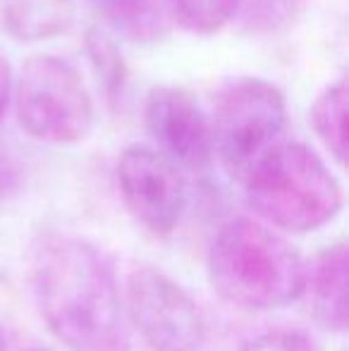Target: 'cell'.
Listing matches in <instances>:
<instances>
[{"label":"cell","mask_w":349,"mask_h":351,"mask_svg":"<svg viewBox=\"0 0 349 351\" xmlns=\"http://www.w3.org/2000/svg\"><path fill=\"white\" fill-rule=\"evenodd\" d=\"M34 301L43 323L70 351H125L120 287L103 254L77 234L48 232L29 261Z\"/></svg>","instance_id":"obj_1"},{"label":"cell","mask_w":349,"mask_h":351,"mask_svg":"<svg viewBox=\"0 0 349 351\" xmlns=\"http://www.w3.org/2000/svg\"><path fill=\"white\" fill-rule=\"evenodd\" d=\"M208 280L237 308L280 311L302 299L306 263L280 230L258 217L237 215L210 241Z\"/></svg>","instance_id":"obj_2"},{"label":"cell","mask_w":349,"mask_h":351,"mask_svg":"<svg viewBox=\"0 0 349 351\" xmlns=\"http://www.w3.org/2000/svg\"><path fill=\"white\" fill-rule=\"evenodd\" d=\"M258 220L292 234L326 227L342 210V184L323 156L302 141H275L242 177Z\"/></svg>","instance_id":"obj_3"},{"label":"cell","mask_w":349,"mask_h":351,"mask_svg":"<svg viewBox=\"0 0 349 351\" xmlns=\"http://www.w3.org/2000/svg\"><path fill=\"white\" fill-rule=\"evenodd\" d=\"M17 122L32 139L72 146L93 130L96 110L80 70L58 56H34L12 86Z\"/></svg>","instance_id":"obj_4"},{"label":"cell","mask_w":349,"mask_h":351,"mask_svg":"<svg viewBox=\"0 0 349 351\" xmlns=\"http://www.w3.org/2000/svg\"><path fill=\"white\" fill-rule=\"evenodd\" d=\"M213 153L232 177L242 180L252 162L280 141L287 125V98L261 77L228 79L210 106Z\"/></svg>","instance_id":"obj_5"},{"label":"cell","mask_w":349,"mask_h":351,"mask_svg":"<svg viewBox=\"0 0 349 351\" xmlns=\"http://www.w3.org/2000/svg\"><path fill=\"white\" fill-rule=\"evenodd\" d=\"M132 328L151 351H196L204 344L206 325L189 291L154 265H134L125 282Z\"/></svg>","instance_id":"obj_6"},{"label":"cell","mask_w":349,"mask_h":351,"mask_svg":"<svg viewBox=\"0 0 349 351\" xmlns=\"http://www.w3.org/2000/svg\"><path fill=\"white\" fill-rule=\"evenodd\" d=\"M117 189L141 227L154 234H170L186 210V182L182 167L165 153L132 143L117 158Z\"/></svg>","instance_id":"obj_7"},{"label":"cell","mask_w":349,"mask_h":351,"mask_svg":"<svg viewBox=\"0 0 349 351\" xmlns=\"http://www.w3.org/2000/svg\"><path fill=\"white\" fill-rule=\"evenodd\" d=\"M144 120L151 139L175 165L204 172L213 162L210 122L196 96L182 86H156L146 96Z\"/></svg>","instance_id":"obj_8"},{"label":"cell","mask_w":349,"mask_h":351,"mask_svg":"<svg viewBox=\"0 0 349 351\" xmlns=\"http://www.w3.org/2000/svg\"><path fill=\"white\" fill-rule=\"evenodd\" d=\"M347 275L349 251L345 241L326 246L306 265L302 296H306L313 320L335 335H345L347 330Z\"/></svg>","instance_id":"obj_9"},{"label":"cell","mask_w":349,"mask_h":351,"mask_svg":"<svg viewBox=\"0 0 349 351\" xmlns=\"http://www.w3.org/2000/svg\"><path fill=\"white\" fill-rule=\"evenodd\" d=\"M75 12V0H0V29L22 43L48 41L72 27Z\"/></svg>","instance_id":"obj_10"},{"label":"cell","mask_w":349,"mask_h":351,"mask_svg":"<svg viewBox=\"0 0 349 351\" xmlns=\"http://www.w3.org/2000/svg\"><path fill=\"white\" fill-rule=\"evenodd\" d=\"M112 36L134 43H156L170 34L173 19L165 0H91Z\"/></svg>","instance_id":"obj_11"},{"label":"cell","mask_w":349,"mask_h":351,"mask_svg":"<svg viewBox=\"0 0 349 351\" xmlns=\"http://www.w3.org/2000/svg\"><path fill=\"white\" fill-rule=\"evenodd\" d=\"M347 82L328 84L316 96L311 106V127L316 132L318 141L326 146V151L333 156V160L340 167L347 165Z\"/></svg>","instance_id":"obj_12"},{"label":"cell","mask_w":349,"mask_h":351,"mask_svg":"<svg viewBox=\"0 0 349 351\" xmlns=\"http://www.w3.org/2000/svg\"><path fill=\"white\" fill-rule=\"evenodd\" d=\"M84 51L108 101H117L127 84V65L115 36L103 27H88L84 34Z\"/></svg>","instance_id":"obj_13"},{"label":"cell","mask_w":349,"mask_h":351,"mask_svg":"<svg viewBox=\"0 0 349 351\" xmlns=\"http://www.w3.org/2000/svg\"><path fill=\"white\" fill-rule=\"evenodd\" d=\"M170 19L184 32L210 36L234 19L242 0H165Z\"/></svg>","instance_id":"obj_14"},{"label":"cell","mask_w":349,"mask_h":351,"mask_svg":"<svg viewBox=\"0 0 349 351\" xmlns=\"http://www.w3.org/2000/svg\"><path fill=\"white\" fill-rule=\"evenodd\" d=\"M242 351H318V347L297 330H270L244 344Z\"/></svg>","instance_id":"obj_15"},{"label":"cell","mask_w":349,"mask_h":351,"mask_svg":"<svg viewBox=\"0 0 349 351\" xmlns=\"http://www.w3.org/2000/svg\"><path fill=\"white\" fill-rule=\"evenodd\" d=\"M24 186V162L10 143L0 141V204L19 194Z\"/></svg>","instance_id":"obj_16"},{"label":"cell","mask_w":349,"mask_h":351,"mask_svg":"<svg viewBox=\"0 0 349 351\" xmlns=\"http://www.w3.org/2000/svg\"><path fill=\"white\" fill-rule=\"evenodd\" d=\"M12 86H14L12 65H10L8 58L0 53V122H3L5 112H8V108H10V101H12Z\"/></svg>","instance_id":"obj_17"},{"label":"cell","mask_w":349,"mask_h":351,"mask_svg":"<svg viewBox=\"0 0 349 351\" xmlns=\"http://www.w3.org/2000/svg\"><path fill=\"white\" fill-rule=\"evenodd\" d=\"M27 351H56V349H51V347H32V349H27Z\"/></svg>","instance_id":"obj_18"},{"label":"cell","mask_w":349,"mask_h":351,"mask_svg":"<svg viewBox=\"0 0 349 351\" xmlns=\"http://www.w3.org/2000/svg\"><path fill=\"white\" fill-rule=\"evenodd\" d=\"M0 351H8V349H5V339H3V332H0Z\"/></svg>","instance_id":"obj_19"},{"label":"cell","mask_w":349,"mask_h":351,"mask_svg":"<svg viewBox=\"0 0 349 351\" xmlns=\"http://www.w3.org/2000/svg\"><path fill=\"white\" fill-rule=\"evenodd\" d=\"M282 3H292V0H282Z\"/></svg>","instance_id":"obj_20"}]
</instances>
